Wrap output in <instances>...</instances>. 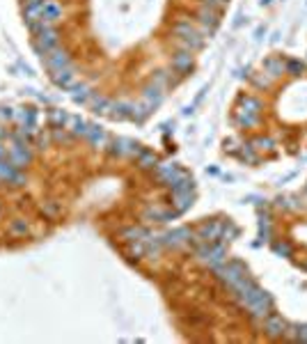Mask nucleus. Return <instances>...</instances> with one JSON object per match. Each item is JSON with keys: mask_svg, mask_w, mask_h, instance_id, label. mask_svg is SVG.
Listing matches in <instances>:
<instances>
[{"mask_svg": "<svg viewBox=\"0 0 307 344\" xmlns=\"http://www.w3.org/2000/svg\"><path fill=\"white\" fill-rule=\"evenodd\" d=\"M197 255L207 264H211L213 269L225 262V248L220 243H213V241H207V245H202V248L197 250Z\"/></svg>", "mask_w": 307, "mask_h": 344, "instance_id": "nucleus-3", "label": "nucleus"}, {"mask_svg": "<svg viewBox=\"0 0 307 344\" xmlns=\"http://www.w3.org/2000/svg\"><path fill=\"white\" fill-rule=\"evenodd\" d=\"M223 236V223H207L199 227V239L204 241H216Z\"/></svg>", "mask_w": 307, "mask_h": 344, "instance_id": "nucleus-8", "label": "nucleus"}, {"mask_svg": "<svg viewBox=\"0 0 307 344\" xmlns=\"http://www.w3.org/2000/svg\"><path fill=\"white\" fill-rule=\"evenodd\" d=\"M264 328H266V335H271V337H284L289 324L280 317V314L268 312L266 317H264Z\"/></svg>", "mask_w": 307, "mask_h": 344, "instance_id": "nucleus-4", "label": "nucleus"}, {"mask_svg": "<svg viewBox=\"0 0 307 344\" xmlns=\"http://www.w3.org/2000/svg\"><path fill=\"white\" fill-rule=\"evenodd\" d=\"M144 99L149 101V108L159 106L161 99H163V94H161V87H159V85H149L147 90H144Z\"/></svg>", "mask_w": 307, "mask_h": 344, "instance_id": "nucleus-12", "label": "nucleus"}, {"mask_svg": "<svg viewBox=\"0 0 307 344\" xmlns=\"http://www.w3.org/2000/svg\"><path fill=\"white\" fill-rule=\"evenodd\" d=\"M193 51H183V53H177L172 58V69L179 71V74H188L193 69Z\"/></svg>", "mask_w": 307, "mask_h": 344, "instance_id": "nucleus-7", "label": "nucleus"}, {"mask_svg": "<svg viewBox=\"0 0 307 344\" xmlns=\"http://www.w3.org/2000/svg\"><path fill=\"white\" fill-rule=\"evenodd\" d=\"M252 145H259L257 150H273V145H275V142H273L271 138H257Z\"/></svg>", "mask_w": 307, "mask_h": 344, "instance_id": "nucleus-18", "label": "nucleus"}, {"mask_svg": "<svg viewBox=\"0 0 307 344\" xmlns=\"http://www.w3.org/2000/svg\"><path fill=\"white\" fill-rule=\"evenodd\" d=\"M264 69L271 76H282L284 71H287V62H282V58H268V60L264 62Z\"/></svg>", "mask_w": 307, "mask_h": 344, "instance_id": "nucleus-11", "label": "nucleus"}, {"mask_svg": "<svg viewBox=\"0 0 307 344\" xmlns=\"http://www.w3.org/2000/svg\"><path fill=\"white\" fill-rule=\"evenodd\" d=\"M138 163H140V168H151V165H156V154L149 150H140Z\"/></svg>", "mask_w": 307, "mask_h": 344, "instance_id": "nucleus-15", "label": "nucleus"}, {"mask_svg": "<svg viewBox=\"0 0 307 344\" xmlns=\"http://www.w3.org/2000/svg\"><path fill=\"white\" fill-rule=\"evenodd\" d=\"M287 71H289V74H293V76H300V74H302V62L289 60V62H287Z\"/></svg>", "mask_w": 307, "mask_h": 344, "instance_id": "nucleus-17", "label": "nucleus"}, {"mask_svg": "<svg viewBox=\"0 0 307 344\" xmlns=\"http://www.w3.org/2000/svg\"><path fill=\"white\" fill-rule=\"evenodd\" d=\"M62 16V7L58 0H41V23L53 25Z\"/></svg>", "mask_w": 307, "mask_h": 344, "instance_id": "nucleus-6", "label": "nucleus"}, {"mask_svg": "<svg viewBox=\"0 0 307 344\" xmlns=\"http://www.w3.org/2000/svg\"><path fill=\"white\" fill-rule=\"evenodd\" d=\"M172 32L183 41V44L188 46L190 51H197L204 46V39L199 37V32L195 30L193 25H190V21H179V23L172 28Z\"/></svg>", "mask_w": 307, "mask_h": 344, "instance_id": "nucleus-2", "label": "nucleus"}, {"mask_svg": "<svg viewBox=\"0 0 307 344\" xmlns=\"http://www.w3.org/2000/svg\"><path fill=\"white\" fill-rule=\"evenodd\" d=\"M287 335H291L296 342H307V324H298V326H289Z\"/></svg>", "mask_w": 307, "mask_h": 344, "instance_id": "nucleus-14", "label": "nucleus"}, {"mask_svg": "<svg viewBox=\"0 0 307 344\" xmlns=\"http://www.w3.org/2000/svg\"><path fill=\"white\" fill-rule=\"evenodd\" d=\"M227 0H204V5L211 7V10H218V7H223Z\"/></svg>", "mask_w": 307, "mask_h": 344, "instance_id": "nucleus-19", "label": "nucleus"}, {"mask_svg": "<svg viewBox=\"0 0 307 344\" xmlns=\"http://www.w3.org/2000/svg\"><path fill=\"white\" fill-rule=\"evenodd\" d=\"M259 113H262V101L254 99V96H243L236 120L243 126H254L259 122Z\"/></svg>", "mask_w": 307, "mask_h": 344, "instance_id": "nucleus-1", "label": "nucleus"}, {"mask_svg": "<svg viewBox=\"0 0 307 344\" xmlns=\"http://www.w3.org/2000/svg\"><path fill=\"white\" fill-rule=\"evenodd\" d=\"M44 62H46V67H48L50 74H58V71L69 69V67H71L69 55H67L65 51H58V48L50 51L48 55H44Z\"/></svg>", "mask_w": 307, "mask_h": 344, "instance_id": "nucleus-5", "label": "nucleus"}, {"mask_svg": "<svg viewBox=\"0 0 307 344\" xmlns=\"http://www.w3.org/2000/svg\"><path fill=\"white\" fill-rule=\"evenodd\" d=\"M273 250H275L278 255H284V257H291L293 255L291 243H287V241H278V243H273Z\"/></svg>", "mask_w": 307, "mask_h": 344, "instance_id": "nucleus-16", "label": "nucleus"}, {"mask_svg": "<svg viewBox=\"0 0 307 344\" xmlns=\"http://www.w3.org/2000/svg\"><path fill=\"white\" fill-rule=\"evenodd\" d=\"M87 135L89 140H92V142H94V145H104L106 140H108V135H106V131H101L99 126H87Z\"/></svg>", "mask_w": 307, "mask_h": 344, "instance_id": "nucleus-13", "label": "nucleus"}, {"mask_svg": "<svg viewBox=\"0 0 307 344\" xmlns=\"http://www.w3.org/2000/svg\"><path fill=\"white\" fill-rule=\"evenodd\" d=\"M273 0H262V5H271Z\"/></svg>", "mask_w": 307, "mask_h": 344, "instance_id": "nucleus-20", "label": "nucleus"}, {"mask_svg": "<svg viewBox=\"0 0 307 344\" xmlns=\"http://www.w3.org/2000/svg\"><path fill=\"white\" fill-rule=\"evenodd\" d=\"M53 80L60 85V87H65V90H71L78 78H76L74 69L69 67V69H62V71H58V74H53Z\"/></svg>", "mask_w": 307, "mask_h": 344, "instance_id": "nucleus-9", "label": "nucleus"}, {"mask_svg": "<svg viewBox=\"0 0 307 344\" xmlns=\"http://www.w3.org/2000/svg\"><path fill=\"white\" fill-rule=\"evenodd\" d=\"M199 23L202 25H209V28H216V25L220 23V16H218V12L216 10H211V7H204V10H199Z\"/></svg>", "mask_w": 307, "mask_h": 344, "instance_id": "nucleus-10", "label": "nucleus"}]
</instances>
